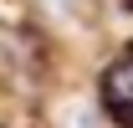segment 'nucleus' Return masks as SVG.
<instances>
[{"mask_svg":"<svg viewBox=\"0 0 133 128\" xmlns=\"http://www.w3.org/2000/svg\"><path fill=\"white\" fill-rule=\"evenodd\" d=\"M128 5H133V0H128Z\"/></svg>","mask_w":133,"mask_h":128,"instance_id":"nucleus-2","label":"nucleus"},{"mask_svg":"<svg viewBox=\"0 0 133 128\" xmlns=\"http://www.w3.org/2000/svg\"><path fill=\"white\" fill-rule=\"evenodd\" d=\"M102 108L118 123H133V51H123L108 72H102Z\"/></svg>","mask_w":133,"mask_h":128,"instance_id":"nucleus-1","label":"nucleus"}]
</instances>
